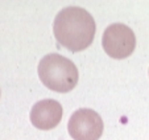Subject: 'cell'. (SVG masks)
I'll use <instances>...</instances> for the list:
<instances>
[{
  "mask_svg": "<svg viewBox=\"0 0 149 140\" xmlns=\"http://www.w3.org/2000/svg\"><path fill=\"white\" fill-rule=\"evenodd\" d=\"M94 17L81 7H66L54 19L53 32L61 46L71 52L84 50L95 36Z\"/></svg>",
  "mask_w": 149,
  "mask_h": 140,
  "instance_id": "6da1fadb",
  "label": "cell"
},
{
  "mask_svg": "<svg viewBox=\"0 0 149 140\" xmlns=\"http://www.w3.org/2000/svg\"><path fill=\"white\" fill-rule=\"evenodd\" d=\"M38 77L48 89L57 92H68L77 86L79 74L71 60L50 53L40 61Z\"/></svg>",
  "mask_w": 149,
  "mask_h": 140,
  "instance_id": "7a4b0ae2",
  "label": "cell"
},
{
  "mask_svg": "<svg viewBox=\"0 0 149 140\" xmlns=\"http://www.w3.org/2000/svg\"><path fill=\"white\" fill-rule=\"evenodd\" d=\"M63 110L59 102L54 99H42L31 110V122L38 130H53L59 124Z\"/></svg>",
  "mask_w": 149,
  "mask_h": 140,
  "instance_id": "5b68a950",
  "label": "cell"
},
{
  "mask_svg": "<svg viewBox=\"0 0 149 140\" xmlns=\"http://www.w3.org/2000/svg\"><path fill=\"white\" fill-rule=\"evenodd\" d=\"M103 128L102 118L91 108L77 110L68 123V131L74 140H99Z\"/></svg>",
  "mask_w": 149,
  "mask_h": 140,
  "instance_id": "277c9868",
  "label": "cell"
},
{
  "mask_svg": "<svg viewBox=\"0 0 149 140\" xmlns=\"http://www.w3.org/2000/svg\"><path fill=\"white\" fill-rule=\"evenodd\" d=\"M104 52L115 60L130 57L136 48V37L133 31L121 22H115L106 28L102 38Z\"/></svg>",
  "mask_w": 149,
  "mask_h": 140,
  "instance_id": "3957f363",
  "label": "cell"
}]
</instances>
